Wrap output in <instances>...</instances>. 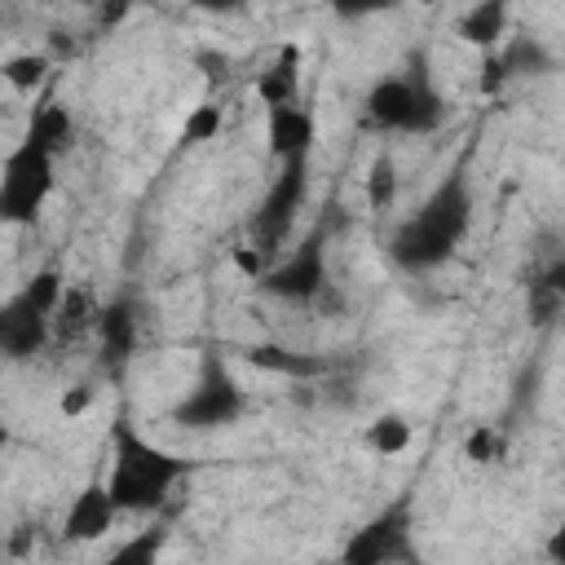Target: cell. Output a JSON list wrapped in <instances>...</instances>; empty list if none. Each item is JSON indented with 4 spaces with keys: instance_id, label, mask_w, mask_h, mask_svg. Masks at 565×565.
<instances>
[{
    "instance_id": "484cf974",
    "label": "cell",
    "mask_w": 565,
    "mask_h": 565,
    "mask_svg": "<svg viewBox=\"0 0 565 565\" xmlns=\"http://www.w3.org/2000/svg\"><path fill=\"white\" fill-rule=\"evenodd\" d=\"M88 406H93V384H75V388H66V393L57 397V411H62L66 419H79Z\"/></svg>"
},
{
    "instance_id": "f546056e",
    "label": "cell",
    "mask_w": 565,
    "mask_h": 565,
    "mask_svg": "<svg viewBox=\"0 0 565 565\" xmlns=\"http://www.w3.org/2000/svg\"><path fill=\"white\" fill-rule=\"evenodd\" d=\"M0 552H4V530H0Z\"/></svg>"
},
{
    "instance_id": "ac0fdd59",
    "label": "cell",
    "mask_w": 565,
    "mask_h": 565,
    "mask_svg": "<svg viewBox=\"0 0 565 565\" xmlns=\"http://www.w3.org/2000/svg\"><path fill=\"white\" fill-rule=\"evenodd\" d=\"M163 547H168V525H146V530L128 534L102 565H159Z\"/></svg>"
},
{
    "instance_id": "6da1fadb",
    "label": "cell",
    "mask_w": 565,
    "mask_h": 565,
    "mask_svg": "<svg viewBox=\"0 0 565 565\" xmlns=\"http://www.w3.org/2000/svg\"><path fill=\"white\" fill-rule=\"evenodd\" d=\"M472 177L463 163H455L388 234V260L402 269V274H428V269H441L468 238L472 230Z\"/></svg>"
},
{
    "instance_id": "9c48e42d",
    "label": "cell",
    "mask_w": 565,
    "mask_h": 565,
    "mask_svg": "<svg viewBox=\"0 0 565 565\" xmlns=\"http://www.w3.org/2000/svg\"><path fill=\"white\" fill-rule=\"evenodd\" d=\"M305 194H309V159H287V163H278V177L269 181L265 199L256 203V212H252V221H247L252 247H256L260 256H274V252L282 247V238H287V230H291V221H296Z\"/></svg>"
},
{
    "instance_id": "cb8c5ba5",
    "label": "cell",
    "mask_w": 565,
    "mask_h": 565,
    "mask_svg": "<svg viewBox=\"0 0 565 565\" xmlns=\"http://www.w3.org/2000/svg\"><path fill=\"white\" fill-rule=\"evenodd\" d=\"M93 318H97L93 300H88L84 291L66 287V296H62V305H57V313H53V335H79L84 327H93Z\"/></svg>"
},
{
    "instance_id": "ba28073f",
    "label": "cell",
    "mask_w": 565,
    "mask_h": 565,
    "mask_svg": "<svg viewBox=\"0 0 565 565\" xmlns=\"http://www.w3.org/2000/svg\"><path fill=\"white\" fill-rule=\"evenodd\" d=\"M256 287L269 300L282 305H318L331 291V269H327V225L309 230L282 260L265 265V274L256 278Z\"/></svg>"
},
{
    "instance_id": "8992f818",
    "label": "cell",
    "mask_w": 565,
    "mask_h": 565,
    "mask_svg": "<svg viewBox=\"0 0 565 565\" xmlns=\"http://www.w3.org/2000/svg\"><path fill=\"white\" fill-rule=\"evenodd\" d=\"M243 415H247V388H243V380L234 375V366L225 362L221 349H203L199 353V375L185 388V397L168 411V419L177 428L207 433V428H225V424H234Z\"/></svg>"
},
{
    "instance_id": "e0dca14e",
    "label": "cell",
    "mask_w": 565,
    "mask_h": 565,
    "mask_svg": "<svg viewBox=\"0 0 565 565\" xmlns=\"http://www.w3.org/2000/svg\"><path fill=\"white\" fill-rule=\"evenodd\" d=\"M26 137H35V141L49 146L53 154H62V150L71 146V137H75V119H71L66 106L44 102V106L31 110V119H26Z\"/></svg>"
},
{
    "instance_id": "d6986e66",
    "label": "cell",
    "mask_w": 565,
    "mask_h": 565,
    "mask_svg": "<svg viewBox=\"0 0 565 565\" xmlns=\"http://www.w3.org/2000/svg\"><path fill=\"white\" fill-rule=\"evenodd\" d=\"M411 437H415V428H411V419L397 415V411H384V415H375V419L366 424V446H371L380 459L402 455V450L411 446Z\"/></svg>"
},
{
    "instance_id": "7402d4cb",
    "label": "cell",
    "mask_w": 565,
    "mask_h": 565,
    "mask_svg": "<svg viewBox=\"0 0 565 565\" xmlns=\"http://www.w3.org/2000/svg\"><path fill=\"white\" fill-rule=\"evenodd\" d=\"M49 66H53L49 53H13V57L0 62V79H4L13 93H35V88L44 84Z\"/></svg>"
},
{
    "instance_id": "5bb4252c",
    "label": "cell",
    "mask_w": 565,
    "mask_h": 565,
    "mask_svg": "<svg viewBox=\"0 0 565 565\" xmlns=\"http://www.w3.org/2000/svg\"><path fill=\"white\" fill-rule=\"evenodd\" d=\"M256 97H260V106L265 110H274V106H296L300 102V53H296V44H287L260 75H256Z\"/></svg>"
},
{
    "instance_id": "30bf717a",
    "label": "cell",
    "mask_w": 565,
    "mask_h": 565,
    "mask_svg": "<svg viewBox=\"0 0 565 565\" xmlns=\"http://www.w3.org/2000/svg\"><path fill=\"white\" fill-rule=\"evenodd\" d=\"M93 331H97V344H102V366L106 371H124L141 344V309L132 296H115L106 305H97V318H93Z\"/></svg>"
},
{
    "instance_id": "44dd1931",
    "label": "cell",
    "mask_w": 565,
    "mask_h": 565,
    "mask_svg": "<svg viewBox=\"0 0 565 565\" xmlns=\"http://www.w3.org/2000/svg\"><path fill=\"white\" fill-rule=\"evenodd\" d=\"M463 459L477 463V468L503 463L508 459V428L503 424H472L463 433Z\"/></svg>"
},
{
    "instance_id": "9a60e30c",
    "label": "cell",
    "mask_w": 565,
    "mask_h": 565,
    "mask_svg": "<svg viewBox=\"0 0 565 565\" xmlns=\"http://www.w3.org/2000/svg\"><path fill=\"white\" fill-rule=\"evenodd\" d=\"M455 31H459L463 44H472V49H481V53H494V49L503 44V31H508V4H503V0H481V4H472V9L459 13Z\"/></svg>"
},
{
    "instance_id": "3957f363",
    "label": "cell",
    "mask_w": 565,
    "mask_h": 565,
    "mask_svg": "<svg viewBox=\"0 0 565 565\" xmlns=\"http://www.w3.org/2000/svg\"><path fill=\"white\" fill-rule=\"evenodd\" d=\"M366 124L380 128V132H402V137H419V132H433L441 128L446 119V97L428 71V57L415 49L406 57L402 71H388L380 75L371 88H366Z\"/></svg>"
},
{
    "instance_id": "277c9868",
    "label": "cell",
    "mask_w": 565,
    "mask_h": 565,
    "mask_svg": "<svg viewBox=\"0 0 565 565\" xmlns=\"http://www.w3.org/2000/svg\"><path fill=\"white\" fill-rule=\"evenodd\" d=\"M66 296V278L57 269H35L13 296L0 300V358L35 362L53 340V313Z\"/></svg>"
},
{
    "instance_id": "603a6c76",
    "label": "cell",
    "mask_w": 565,
    "mask_h": 565,
    "mask_svg": "<svg viewBox=\"0 0 565 565\" xmlns=\"http://www.w3.org/2000/svg\"><path fill=\"white\" fill-rule=\"evenodd\" d=\"M397 199V159L388 150H380L371 159V172H366V207L371 212H388Z\"/></svg>"
},
{
    "instance_id": "4dcf8cb0",
    "label": "cell",
    "mask_w": 565,
    "mask_h": 565,
    "mask_svg": "<svg viewBox=\"0 0 565 565\" xmlns=\"http://www.w3.org/2000/svg\"><path fill=\"white\" fill-rule=\"evenodd\" d=\"M13 565H31V561H13Z\"/></svg>"
},
{
    "instance_id": "83f0119b",
    "label": "cell",
    "mask_w": 565,
    "mask_h": 565,
    "mask_svg": "<svg viewBox=\"0 0 565 565\" xmlns=\"http://www.w3.org/2000/svg\"><path fill=\"white\" fill-rule=\"evenodd\" d=\"M234 265H238L243 274H252V278L265 274V256H260L256 247H234Z\"/></svg>"
},
{
    "instance_id": "4316f807",
    "label": "cell",
    "mask_w": 565,
    "mask_h": 565,
    "mask_svg": "<svg viewBox=\"0 0 565 565\" xmlns=\"http://www.w3.org/2000/svg\"><path fill=\"white\" fill-rule=\"evenodd\" d=\"M503 84H508V71H503L499 53H486V57H481V93H486V97H494Z\"/></svg>"
},
{
    "instance_id": "7c38bea8",
    "label": "cell",
    "mask_w": 565,
    "mask_h": 565,
    "mask_svg": "<svg viewBox=\"0 0 565 565\" xmlns=\"http://www.w3.org/2000/svg\"><path fill=\"white\" fill-rule=\"evenodd\" d=\"M265 141H269V154L278 163L287 159H309L313 141H318V119L309 106H274L265 110Z\"/></svg>"
},
{
    "instance_id": "5b68a950",
    "label": "cell",
    "mask_w": 565,
    "mask_h": 565,
    "mask_svg": "<svg viewBox=\"0 0 565 565\" xmlns=\"http://www.w3.org/2000/svg\"><path fill=\"white\" fill-rule=\"evenodd\" d=\"M57 185V154L35 137H18L13 150L0 159V225H35L49 194Z\"/></svg>"
},
{
    "instance_id": "52a82bcc",
    "label": "cell",
    "mask_w": 565,
    "mask_h": 565,
    "mask_svg": "<svg viewBox=\"0 0 565 565\" xmlns=\"http://www.w3.org/2000/svg\"><path fill=\"white\" fill-rule=\"evenodd\" d=\"M340 565H419V547H415V499L397 494L393 503H384L375 516H366L344 552Z\"/></svg>"
},
{
    "instance_id": "4fadbf2b",
    "label": "cell",
    "mask_w": 565,
    "mask_h": 565,
    "mask_svg": "<svg viewBox=\"0 0 565 565\" xmlns=\"http://www.w3.org/2000/svg\"><path fill=\"white\" fill-rule=\"evenodd\" d=\"M243 362L265 371V375H282V380H322L331 371V358L322 353H300V349H287V344H247L243 349Z\"/></svg>"
},
{
    "instance_id": "7a4b0ae2",
    "label": "cell",
    "mask_w": 565,
    "mask_h": 565,
    "mask_svg": "<svg viewBox=\"0 0 565 565\" xmlns=\"http://www.w3.org/2000/svg\"><path fill=\"white\" fill-rule=\"evenodd\" d=\"M190 468H194L190 459H181V455L163 450L159 441H150L132 419H115V424H110L106 494H110V503L119 508V516H124V512H132V516L159 512V508L172 499L177 481H181Z\"/></svg>"
},
{
    "instance_id": "ffe728a7",
    "label": "cell",
    "mask_w": 565,
    "mask_h": 565,
    "mask_svg": "<svg viewBox=\"0 0 565 565\" xmlns=\"http://www.w3.org/2000/svg\"><path fill=\"white\" fill-rule=\"evenodd\" d=\"M499 53V62H503V71H508V79L512 75H547V71H556V57L539 44V40H512V44H503V49H494Z\"/></svg>"
},
{
    "instance_id": "2e32d148",
    "label": "cell",
    "mask_w": 565,
    "mask_h": 565,
    "mask_svg": "<svg viewBox=\"0 0 565 565\" xmlns=\"http://www.w3.org/2000/svg\"><path fill=\"white\" fill-rule=\"evenodd\" d=\"M565 309V260H552L543 274L530 278V322L552 327Z\"/></svg>"
},
{
    "instance_id": "8fae6325",
    "label": "cell",
    "mask_w": 565,
    "mask_h": 565,
    "mask_svg": "<svg viewBox=\"0 0 565 565\" xmlns=\"http://www.w3.org/2000/svg\"><path fill=\"white\" fill-rule=\"evenodd\" d=\"M115 521H119V508L106 494V477H93L71 499V508L62 516V539L66 543H97V539H106L115 530Z\"/></svg>"
},
{
    "instance_id": "f1b7e54d",
    "label": "cell",
    "mask_w": 565,
    "mask_h": 565,
    "mask_svg": "<svg viewBox=\"0 0 565 565\" xmlns=\"http://www.w3.org/2000/svg\"><path fill=\"white\" fill-rule=\"evenodd\" d=\"M9 437H13V433H9V424H4V415H0V450L9 446Z\"/></svg>"
},
{
    "instance_id": "d4e9b609",
    "label": "cell",
    "mask_w": 565,
    "mask_h": 565,
    "mask_svg": "<svg viewBox=\"0 0 565 565\" xmlns=\"http://www.w3.org/2000/svg\"><path fill=\"white\" fill-rule=\"evenodd\" d=\"M221 132V106H212V102H199V106H190L185 110V119H181V146H203V141H212Z\"/></svg>"
}]
</instances>
